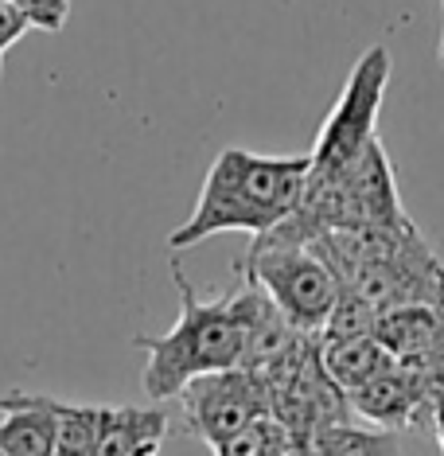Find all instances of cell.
Masks as SVG:
<instances>
[{"label":"cell","instance_id":"cell-21","mask_svg":"<svg viewBox=\"0 0 444 456\" xmlns=\"http://www.w3.org/2000/svg\"><path fill=\"white\" fill-rule=\"evenodd\" d=\"M301 449H304V444H301ZM301 449H293V452H288V456H301Z\"/></svg>","mask_w":444,"mask_h":456},{"label":"cell","instance_id":"cell-19","mask_svg":"<svg viewBox=\"0 0 444 456\" xmlns=\"http://www.w3.org/2000/svg\"><path fill=\"white\" fill-rule=\"evenodd\" d=\"M440 20H444V0H440ZM437 59H440V67H444V24H440V47H437Z\"/></svg>","mask_w":444,"mask_h":456},{"label":"cell","instance_id":"cell-18","mask_svg":"<svg viewBox=\"0 0 444 456\" xmlns=\"http://www.w3.org/2000/svg\"><path fill=\"white\" fill-rule=\"evenodd\" d=\"M429 418H432V429H437V441H440V452H444V390L432 394L429 402Z\"/></svg>","mask_w":444,"mask_h":456},{"label":"cell","instance_id":"cell-4","mask_svg":"<svg viewBox=\"0 0 444 456\" xmlns=\"http://www.w3.org/2000/svg\"><path fill=\"white\" fill-rule=\"evenodd\" d=\"M390 70H394V63H390V51L382 44L359 55V63L347 75L343 94L319 126L316 149L308 152L312 157L308 180H339L359 160V152L378 137V113L390 86Z\"/></svg>","mask_w":444,"mask_h":456},{"label":"cell","instance_id":"cell-20","mask_svg":"<svg viewBox=\"0 0 444 456\" xmlns=\"http://www.w3.org/2000/svg\"><path fill=\"white\" fill-rule=\"evenodd\" d=\"M301 456H316V452H312V444H308V441H304V449H301Z\"/></svg>","mask_w":444,"mask_h":456},{"label":"cell","instance_id":"cell-22","mask_svg":"<svg viewBox=\"0 0 444 456\" xmlns=\"http://www.w3.org/2000/svg\"><path fill=\"white\" fill-rule=\"evenodd\" d=\"M144 456H160V452H144Z\"/></svg>","mask_w":444,"mask_h":456},{"label":"cell","instance_id":"cell-2","mask_svg":"<svg viewBox=\"0 0 444 456\" xmlns=\"http://www.w3.org/2000/svg\"><path fill=\"white\" fill-rule=\"evenodd\" d=\"M172 277H175V289H180V316H175V324L168 331H160V336L133 339L149 355L141 387L152 402L180 398V390L191 379L242 362V324H238V308H234V293L211 297V300L199 297L175 257H172Z\"/></svg>","mask_w":444,"mask_h":456},{"label":"cell","instance_id":"cell-24","mask_svg":"<svg viewBox=\"0 0 444 456\" xmlns=\"http://www.w3.org/2000/svg\"><path fill=\"white\" fill-rule=\"evenodd\" d=\"M0 55H4V51H0Z\"/></svg>","mask_w":444,"mask_h":456},{"label":"cell","instance_id":"cell-11","mask_svg":"<svg viewBox=\"0 0 444 456\" xmlns=\"http://www.w3.org/2000/svg\"><path fill=\"white\" fill-rule=\"evenodd\" d=\"M319 355H324L327 375L335 379V387L343 394L363 387L367 379H375L378 370L390 367V362H398L378 344V336H355V339H324L319 336Z\"/></svg>","mask_w":444,"mask_h":456},{"label":"cell","instance_id":"cell-14","mask_svg":"<svg viewBox=\"0 0 444 456\" xmlns=\"http://www.w3.org/2000/svg\"><path fill=\"white\" fill-rule=\"evenodd\" d=\"M304 441L293 437L285 421H277L273 413H262L250 425H242L238 433H230L226 441L214 444V456H288L293 449H301Z\"/></svg>","mask_w":444,"mask_h":456},{"label":"cell","instance_id":"cell-9","mask_svg":"<svg viewBox=\"0 0 444 456\" xmlns=\"http://www.w3.org/2000/svg\"><path fill=\"white\" fill-rule=\"evenodd\" d=\"M168 413L141 406H101V433L94 456H144L160 452Z\"/></svg>","mask_w":444,"mask_h":456},{"label":"cell","instance_id":"cell-13","mask_svg":"<svg viewBox=\"0 0 444 456\" xmlns=\"http://www.w3.org/2000/svg\"><path fill=\"white\" fill-rule=\"evenodd\" d=\"M51 418H55V456H94L101 433V406H82L47 394Z\"/></svg>","mask_w":444,"mask_h":456},{"label":"cell","instance_id":"cell-3","mask_svg":"<svg viewBox=\"0 0 444 456\" xmlns=\"http://www.w3.org/2000/svg\"><path fill=\"white\" fill-rule=\"evenodd\" d=\"M238 273L246 281L262 285L296 331H316L319 336V328L327 324L339 300V277L324 262V254L312 242L288 238L281 231L257 234L238 262Z\"/></svg>","mask_w":444,"mask_h":456},{"label":"cell","instance_id":"cell-12","mask_svg":"<svg viewBox=\"0 0 444 456\" xmlns=\"http://www.w3.org/2000/svg\"><path fill=\"white\" fill-rule=\"evenodd\" d=\"M316 456H401V441L394 429H378V425H351L332 421L319 425L308 437Z\"/></svg>","mask_w":444,"mask_h":456},{"label":"cell","instance_id":"cell-1","mask_svg":"<svg viewBox=\"0 0 444 456\" xmlns=\"http://www.w3.org/2000/svg\"><path fill=\"white\" fill-rule=\"evenodd\" d=\"M312 157H257L222 149L206 168L203 191L188 223L168 234V250H188L214 234H265L301 207Z\"/></svg>","mask_w":444,"mask_h":456},{"label":"cell","instance_id":"cell-6","mask_svg":"<svg viewBox=\"0 0 444 456\" xmlns=\"http://www.w3.org/2000/svg\"><path fill=\"white\" fill-rule=\"evenodd\" d=\"M429 402H432L429 387L409 367H401V362H390L386 370H378L363 387L347 390L351 413H359L367 425L394 429V433L421 425V418L429 413Z\"/></svg>","mask_w":444,"mask_h":456},{"label":"cell","instance_id":"cell-15","mask_svg":"<svg viewBox=\"0 0 444 456\" xmlns=\"http://www.w3.org/2000/svg\"><path fill=\"white\" fill-rule=\"evenodd\" d=\"M375 324H378V313L367 305L359 293L339 285V300L327 316V324L319 328L324 339H355V336H375Z\"/></svg>","mask_w":444,"mask_h":456},{"label":"cell","instance_id":"cell-5","mask_svg":"<svg viewBox=\"0 0 444 456\" xmlns=\"http://www.w3.org/2000/svg\"><path fill=\"white\" fill-rule=\"evenodd\" d=\"M180 406L188 433H195L206 449H214L230 433H238L242 425L270 413V382L262 370L250 367L211 370V375L191 379L180 390Z\"/></svg>","mask_w":444,"mask_h":456},{"label":"cell","instance_id":"cell-8","mask_svg":"<svg viewBox=\"0 0 444 456\" xmlns=\"http://www.w3.org/2000/svg\"><path fill=\"white\" fill-rule=\"evenodd\" d=\"M0 449L8 456H55V418L47 394L8 390L0 394Z\"/></svg>","mask_w":444,"mask_h":456},{"label":"cell","instance_id":"cell-16","mask_svg":"<svg viewBox=\"0 0 444 456\" xmlns=\"http://www.w3.org/2000/svg\"><path fill=\"white\" fill-rule=\"evenodd\" d=\"M8 4L28 20V28H39V32H63L70 16V0H8Z\"/></svg>","mask_w":444,"mask_h":456},{"label":"cell","instance_id":"cell-10","mask_svg":"<svg viewBox=\"0 0 444 456\" xmlns=\"http://www.w3.org/2000/svg\"><path fill=\"white\" fill-rule=\"evenodd\" d=\"M440 324H444V305H398V308L378 313L375 336L401 362L437 344Z\"/></svg>","mask_w":444,"mask_h":456},{"label":"cell","instance_id":"cell-17","mask_svg":"<svg viewBox=\"0 0 444 456\" xmlns=\"http://www.w3.org/2000/svg\"><path fill=\"white\" fill-rule=\"evenodd\" d=\"M401 367H409L413 375L425 382L429 394H440L444 390V324H440L437 344L429 351H421V355H413V359H401Z\"/></svg>","mask_w":444,"mask_h":456},{"label":"cell","instance_id":"cell-23","mask_svg":"<svg viewBox=\"0 0 444 456\" xmlns=\"http://www.w3.org/2000/svg\"><path fill=\"white\" fill-rule=\"evenodd\" d=\"M0 456H8V452H4V449H0Z\"/></svg>","mask_w":444,"mask_h":456},{"label":"cell","instance_id":"cell-7","mask_svg":"<svg viewBox=\"0 0 444 456\" xmlns=\"http://www.w3.org/2000/svg\"><path fill=\"white\" fill-rule=\"evenodd\" d=\"M335 183L347 195L351 223H409L406 207H401V195H398L394 168H390V157L378 137L359 152V160L351 164Z\"/></svg>","mask_w":444,"mask_h":456}]
</instances>
